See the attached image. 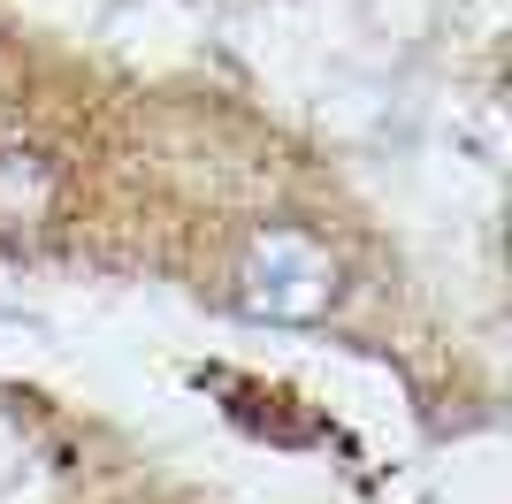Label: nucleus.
<instances>
[{
  "instance_id": "obj_2",
  "label": "nucleus",
  "mask_w": 512,
  "mask_h": 504,
  "mask_svg": "<svg viewBox=\"0 0 512 504\" xmlns=\"http://www.w3.org/2000/svg\"><path fill=\"white\" fill-rule=\"evenodd\" d=\"M54 199H62V184H54L46 153L0 146V230H39L54 214Z\"/></svg>"
},
{
  "instance_id": "obj_1",
  "label": "nucleus",
  "mask_w": 512,
  "mask_h": 504,
  "mask_svg": "<svg viewBox=\"0 0 512 504\" xmlns=\"http://www.w3.org/2000/svg\"><path fill=\"white\" fill-rule=\"evenodd\" d=\"M337 252L299 222H268L237 260V306L253 321H321L337 306Z\"/></svg>"
}]
</instances>
